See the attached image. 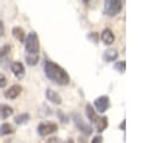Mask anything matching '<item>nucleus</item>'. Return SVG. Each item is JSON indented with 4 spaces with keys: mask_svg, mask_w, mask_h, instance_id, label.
<instances>
[{
    "mask_svg": "<svg viewBox=\"0 0 155 143\" xmlns=\"http://www.w3.org/2000/svg\"><path fill=\"white\" fill-rule=\"evenodd\" d=\"M44 72L45 75L57 85H67L70 81V78L68 73L58 64H56L52 61H45L44 64Z\"/></svg>",
    "mask_w": 155,
    "mask_h": 143,
    "instance_id": "nucleus-1",
    "label": "nucleus"
},
{
    "mask_svg": "<svg viewBox=\"0 0 155 143\" xmlns=\"http://www.w3.org/2000/svg\"><path fill=\"white\" fill-rule=\"evenodd\" d=\"M24 45H25L27 55H38L39 47H40L38 34L35 32L28 33V35L25 36V40H24Z\"/></svg>",
    "mask_w": 155,
    "mask_h": 143,
    "instance_id": "nucleus-2",
    "label": "nucleus"
},
{
    "mask_svg": "<svg viewBox=\"0 0 155 143\" xmlns=\"http://www.w3.org/2000/svg\"><path fill=\"white\" fill-rule=\"evenodd\" d=\"M121 8H122V0H105L104 1V12L110 17H114L117 13H120Z\"/></svg>",
    "mask_w": 155,
    "mask_h": 143,
    "instance_id": "nucleus-3",
    "label": "nucleus"
},
{
    "mask_svg": "<svg viewBox=\"0 0 155 143\" xmlns=\"http://www.w3.org/2000/svg\"><path fill=\"white\" fill-rule=\"evenodd\" d=\"M58 128L57 124L54 122H51V121H47V122H41L39 126H38V133L40 136H48L53 132H56Z\"/></svg>",
    "mask_w": 155,
    "mask_h": 143,
    "instance_id": "nucleus-4",
    "label": "nucleus"
},
{
    "mask_svg": "<svg viewBox=\"0 0 155 143\" xmlns=\"http://www.w3.org/2000/svg\"><path fill=\"white\" fill-rule=\"evenodd\" d=\"M110 107V101L108 96H99L94 99V108L99 113H104Z\"/></svg>",
    "mask_w": 155,
    "mask_h": 143,
    "instance_id": "nucleus-5",
    "label": "nucleus"
},
{
    "mask_svg": "<svg viewBox=\"0 0 155 143\" xmlns=\"http://www.w3.org/2000/svg\"><path fill=\"white\" fill-rule=\"evenodd\" d=\"M22 92V86L18 85V84H15L12 86H10L5 92H4V96L8 99H16Z\"/></svg>",
    "mask_w": 155,
    "mask_h": 143,
    "instance_id": "nucleus-6",
    "label": "nucleus"
},
{
    "mask_svg": "<svg viewBox=\"0 0 155 143\" xmlns=\"http://www.w3.org/2000/svg\"><path fill=\"white\" fill-rule=\"evenodd\" d=\"M11 72L13 73V75H15L17 79L23 78L24 74H25L24 65H23L21 62H13V63L11 64Z\"/></svg>",
    "mask_w": 155,
    "mask_h": 143,
    "instance_id": "nucleus-7",
    "label": "nucleus"
},
{
    "mask_svg": "<svg viewBox=\"0 0 155 143\" xmlns=\"http://www.w3.org/2000/svg\"><path fill=\"white\" fill-rule=\"evenodd\" d=\"M75 125H76V126L79 127V130H80L81 132H84L85 135H91V133H92V127H91L90 125H87V124L81 119L80 115L75 116Z\"/></svg>",
    "mask_w": 155,
    "mask_h": 143,
    "instance_id": "nucleus-8",
    "label": "nucleus"
},
{
    "mask_svg": "<svg viewBox=\"0 0 155 143\" xmlns=\"http://www.w3.org/2000/svg\"><path fill=\"white\" fill-rule=\"evenodd\" d=\"M101 39L102 41L105 44V45H111L115 40V36H114V33L110 30V29H104L102 32V35H101Z\"/></svg>",
    "mask_w": 155,
    "mask_h": 143,
    "instance_id": "nucleus-9",
    "label": "nucleus"
},
{
    "mask_svg": "<svg viewBox=\"0 0 155 143\" xmlns=\"http://www.w3.org/2000/svg\"><path fill=\"white\" fill-rule=\"evenodd\" d=\"M46 98H47L50 102L54 103V104H61V103H62V97H61L56 91H53V90H51V88H47V90H46Z\"/></svg>",
    "mask_w": 155,
    "mask_h": 143,
    "instance_id": "nucleus-10",
    "label": "nucleus"
},
{
    "mask_svg": "<svg viewBox=\"0 0 155 143\" xmlns=\"http://www.w3.org/2000/svg\"><path fill=\"white\" fill-rule=\"evenodd\" d=\"M12 114H13V108L12 107H10L7 104H4V103H0V119H7Z\"/></svg>",
    "mask_w": 155,
    "mask_h": 143,
    "instance_id": "nucleus-11",
    "label": "nucleus"
},
{
    "mask_svg": "<svg viewBox=\"0 0 155 143\" xmlns=\"http://www.w3.org/2000/svg\"><path fill=\"white\" fill-rule=\"evenodd\" d=\"M12 35L19 41V42H24V40H25V32L23 30V28H21V27H13L12 28Z\"/></svg>",
    "mask_w": 155,
    "mask_h": 143,
    "instance_id": "nucleus-12",
    "label": "nucleus"
},
{
    "mask_svg": "<svg viewBox=\"0 0 155 143\" xmlns=\"http://www.w3.org/2000/svg\"><path fill=\"white\" fill-rule=\"evenodd\" d=\"M94 124H96L97 131H98V132H102V131H104V130L108 127V118H107V116L97 118L96 121H94Z\"/></svg>",
    "mask_w": 155,
    "mask_h": 143,
    "instance_id": "nucleus-13",
    "label": "nucleus"
},
{
    "mask_svg": "<svg viewBox=\"0 0 155 143\" xmlns=\"http://www.w3.org/2000/svg\"><path fill=\"white\" fill-rule=\"evenodd\" d=\"M11 133H15V127L8 122H4L0 126V136H7Z\"/></svg>",
    "mask_w": 155,
    "mask_h": 143,
    "instance_id": "nucleus-14",
    "label": "nucleus"
},
{
    "mask_svg": "<svg viewBox=\"0 0 155 143\" xmlns=\"http://www.w3.org/2000/svg\"><path fill=\"white\" fill-rule=\"evenodd\" d=\"M30 119V115L27 114V113H22V114H18L17 116H15V122L17 125H23V124H27Z\"/></svg>",
    "mask_w": 155,
    "mask_h": 143,
    "instance_id": "nucleus-15",
    "label": "nucleus"
},
{
    "mask_svg": "<svg viewBox=\"0 0 155 143\" xmlns=\"http://www.w3.org/2000/svg\"><path fill=\"white\" fill-rule=\"evenodd\" d=\"M103 58H104V61H107V62H113V61H115V59L117 58V52H116L115 50H108V51H105V53L103 55Z\"/></svg>",
    "mask_w": 155,
    "mask_h": 143,
    "instance_id": "nucleus-16",
    "label": "nucleus"
},
{
    "mask_svg": "<svg viewBox=\"0 0 155 143\" xmlns=\"http://www.w3.org/2000/svg\"><path fill=\"white\" fill-rule=\"evenodd\" d=\"M86 116L88 118V120H91L92 122L96 121L97 115H96V110L93 109V107L91 104H86Z\"/></svg>",
    "mask_w": 155,
    "mask_h": 143,
    "instance_id": "nucleus-17",
    "label": "nucleus"
},
{
    "mask_svg": "<svg viewBox=\"0 0 155 143\" xmlns=\"http://www.w3.org/2000/svg\"><path fill=\"white\" fill-rule=\"evenodd\" d=\"M25 61L28 63V65H35L39 61V56L38 55H27L25 56Z\"/></svg>",
    "mask_w": 155,
    "mask_h": 143,
    "instance_id": "nucleus-18",
    "label": "nucleus"
},
{
    "mask_svg": "<svg viewBox=\"0 0 155 143\" xmlns=\"http://www.w3.org/2000/svg\"><path fill=\"white\" fill-rule=\"evenodd\" d=\"M11 51V46L10 45H4L0 47V62L8 55V52Z\"/></svg>",
    "mask_w": 155,
    "mask_h": 143,
    "instance_id": "nucleus-19",
    "label": "nucleus"
},
{
    "mask_svg": "<svg viewBox=\"0 0 155 143\" xmlns=\"http://www.w3.org/2000/svg\"><path fill=\"white\" fill-rule=\"evenodd\" d=\"M114 68L117 69L120 73H124L125 72V68H126V64H125V62H116L115 65H114Z\"/></svg>",
    "mask_w": 155,
    "mask_h": 143,
    "instance_id": "nucleus-20",
    "label": "nucleus"
},
{
    "mask_svg": "<svg viewBox=\"0 0 155 143\" xmlns=\"http://www.w3.org/2000/svg\"><path fill=\"white\" fill-rule=\"evenodd\" d=\"M6 85H7V79H6V76H5L2 73H0V88H4Z\"/></svg>",
    "mask_w": 155,
    "mask_h": 143,
    "instance_id": "nucleus-21",
    "label": "nucleus"
},
{
    "mask_svg": "<svg viewBox=\"0 0 155 143\" xmlns=\"http://www.w3.org/2000/svg\"><path fill=\"white\" fill-rule=\"evenodd\" d=\"M91 143H103L102 136H96V137H93V139L91 141Z\"/></svg>",
    "mask_w": 155,
    "mask_h": 143,
    "instance_id": "nucleus-22",
    "label": "nucleus"
},
{
    "mask_svg": "<svg viewBox=\"0 0 155 143\" xmlns=\"http://www.w3.org/2000/svg\"><path fill=\"white\" fill-rule=\"evenodd\" d=\"M5 35V25L2 23V21H0V38H2Z\"/></svg>",
    "mask_w": 155,
    "mask_h": 143,
    "instance_id": "nucleus-23",
    "label": "nucleus"
},
{
    "mask_svg": "<svg viewBox=\"0 0 155 143\" xmlns=\"http://www.w3.org/2000/svg\"><path fill=\"white\" fill-rule=\"evenodd\" d=\"M48 143H58V138H56V137H53V138H51V139H48Z\"/></svg>",
    "mask_w": 155,
    "mask_h": 143,
    "instance_id": "nucleus-24",
    "label": "nucleus"
},
{
    "mask_svg": "<svg viewBox=\"0 0 155 143\" xmlns=\"http://www.w3.org/2000/svg\"><path fill=\"white\" fill-rule=\"evenodd\" d=\"M4 143H16V142H15L13 139H6V141H5Z\"/></svg>",
    "mask_w": 155,
    "mask_h": 143,
    "instance_id": "nucleus-25",
    "label": "nucleus"
},
{
    "mask_svg": "<svg viewBox=\"0 0 155 143\" xmlns=\"http://www.w3.org/2000/svg\"><path fill=\"white\" fill-rule=\"evenodd\" d=\"M82 2H84V4H88V2H90V0H82Z\"/></svg>",
    "mask_w": 155,
    "mask_h": 143,
    "instance_id": "nucleus-26",
    "label": "nucleus"
},
{
    "mask_svg": "<svg viewBox=\"0 0 155 143\" xmlns=\"http://www.w3.org/2000/svg\"><path fill=\"white\" fill-rule=\"evenodd\" d=\"M67 143H74V141L73 139H68V142Z\"/></svg>",
    "mask_w": 155,
    "mask_h": 143,
    "instance_id": "nucleus-27",
    "label": "nucleus"
}]
</instances>
